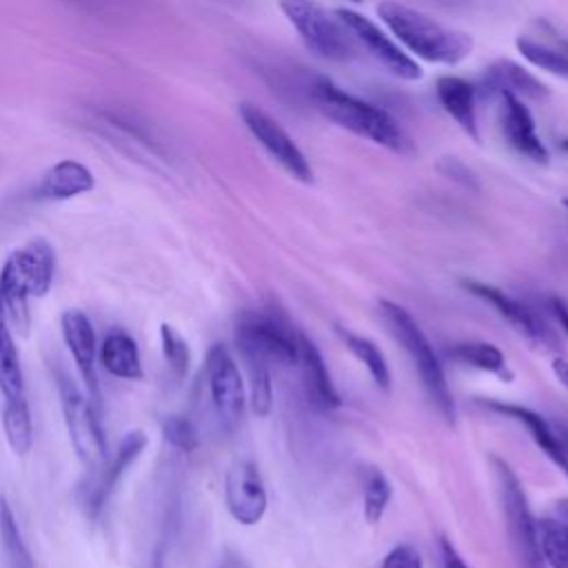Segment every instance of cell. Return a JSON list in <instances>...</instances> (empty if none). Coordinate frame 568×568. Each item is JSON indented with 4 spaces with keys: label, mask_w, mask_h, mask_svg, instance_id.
<instances>
[{
    "label": "cell",
    "mask_w": 568,
    "mask_h": 568,
    "mask_svg": "<svg viewBox=\"0 0 568 568\" xmlns=\"http://www.w3.org/2000/svg\"><path fill=\"white\" fill-rule=\"evenodd\" d=\"M55 251L44 237L29 240L24 246L9 253L0 271V295L7 322L27 333L29 297H42L53 284Z\"/></svg>",
    "instance_id": "3957f363"
},
{
    "label": "cell",
    "mask_w": 568,
    "mask_h": 568,
    "mask_svg": "<svg viewBox=\"0 0 568 568\" xmlns=\"http://www.w3.org/2000/svg\"><path fill=\"white\" fill-rule=\"evenodd\" d=\"M95 186V178L89 166L78 160H60L44 171L36 186V197L40 200H69L82 195Z\"/></svg>",
    "instance_id": "7402d4cb"
},
{
    "label": "cell",
    "mask_w": 568,
    "mask_h": 568,
    "mask_svg": "<svg viewBox=\"0 0 568 568\" xmlns=\"http://www.w3.org/2000/svg\"><path fill=\"white\" fill-rule=\"evenodd\" d=\"M160 348L169 364L171 375L178 382H182L191 366V351H189V344L182 337V333L178 328H173L171 324H160Z\"/></svg>",
    "instance_id": "4dcf8cb0"
},
{
    "label": "cell",
    "mask_w": 568,
    "mask_h": 568,
    "mask_svg": "<svg viewBox=\"0 0 568 568\" xmlns=\"http://www.w3.org/2000/svg\"><path fill=\"white\" fill-rule=\"evenodd\" d=\"M4 304L0 295V390L4 399H27L24 395V375L18 357V348L13 344L11 331L7 326Z\"/></svg>",
    "instance_id": "d4e9b609"
},
{
    "label": "cell",
    "mask_w": 568,
    "mask_h": 568,
    "mask_svg": "<svg viewBox=\"0 0 568 568\" xmlns=\"http://www.w3.org/2000/svg\"><path fill=\"white\" fill-rule=\"evenodd\" d=\"M146 444H149V437H146L142 430H131V433L124 435V439L118 444V450L113 453L109 466L104 464V466L100 468L102 473L98 475V481H95V484L91 486V490L87 493L84 506H87L89 517H95V515L104 508V504H106V499L111 497V493L115 490L118 481L122 479V475L126 473V468L144 453Z\"/></svg>",
    "instance_id": "2e32d148"
},
{
    "label": "cell",
    "mask_w": 568,
    "mask_h": 568,
    "mask_svg": "<svg viewBox=\"0 0 568 568\" xmlns=\"http://www.w3.org/2000/svg\"><path fill=\"white\" fill-rule=\"evenodd\" d=\"M546 31L526 33L515 40L517 51L528 60L532 67L568 78V38L559 36L552 27L544 24Z\"/></svg>",
    "instance_id": "ffe728a7"
},
{
    "label": "cell",
    "mask_w": 568,
    "mask_h": 568,
    "mask_svg": "<svg viewBox=\"0 0 568 568\" xmlns=\"http://www.w3.org/2000/svg\"><path fill=\"white\" fill-rule=\"evenodd\" d=\"M242 353V351H240ZM246 368H248V399L255 415H268L273 406V386H271V371L268 362L253 353H242Z\"/></svg>",
    "instance_id": "f546056e"
},
{
    "label": "cell",
    "mask_w": 568,
    "mask_h": 568,
    "mask_svg": "<svg viewBox=\"0 0 568 568\" xmlns=\"http://www.w3.org/2000/svg\"><path fill=\"white\" fill-rule=\"evenodd\" d=\"M435 93L442 109L459 124V129L479 142L477 126V89L459 75H442L435 82Z\"/></svg>",
    "instance_id": "d6986e66"
},
{
    "label": "cell",
    "mask_w": 568,
    "mask_h": 568,
    "mask_svg": "<svg viewBox=\"0 0 568 568\" xmlns=\"http://www.w3.org/2000/svg\"><path fill=\"white\" fill-rule=\"evenodd\" d=\"M557 435H559V439H561V444H564V450H566V455H568V424H557Z\"/></svg>",
    "instance_id": "f35d334b"
},
{
    "label": "cell",
    "mask_w": 568,
    "mask_h": 568,
    "mask_svg": "<svg viewBox=\"0 0 568 568\" xmlns=\"http://www.w3.org/2000/svg\"><path fill=\"white\" fill-rule=\"evenodd\" d=\"M351 2H362V0H351Z\"/></svg>",
    "instance_id": "b9f144b4"
},
{
    "label": "cell",
    "mask_w": 568,
    "mask_h": 568,
    "mask_svg": "<svg viewBox=\"0 0 568 568\" xmlns=\"http://www.w3.org/2000/svg\"><path fill=\"white\" fill-rule=\"evenodd\" d=\"M237 113L248 129V133L257 140V144L295 180L311 184L313 182V169L302 153V149L295 144V140L282 129V124L271 118L264 109H260L253 102H240Z\"/></svg>",
    "instance_id": "30bf717a"
},
{
    "label": "cell",
    "mask_w": 568,
    "mask_h": 568,
    "mask_svg": "<svg viewBox=\"0 0 568 568\" xmlns=\"http://www.w3.org/2000/svg\"><path fill=\"white\" fill-rule=\"evenodd\" d=\"M541 557L548 568H568V497L557 499L550 510L537 519Z\"/></svg>",
    "instance_id": "603a6c76"
},
{
    "label": "cell",
    "mask_w": 568,
    "mask_h": 568,
    "mask_svg": "<svg viewBox=\"0 0 568 568\" xmlns=\"http://www.w3.org/2000/svg\"><path fill=\"white\" fill-rule=\"evenodd\" d=\"M58 393L69 442L78 459L89 470L102 468L106 459V439L102 433L100 417L95 413V404L64 373H58Z\"/></svg>",
    "instance_id": "52a82bcc"
},
{
    "label": "cell",
    "mask_w": 568,
    "mask_h": 568,
    "mask_svg": "<svg viewBox=\"0 0 568 568\" xmlns=\"http://www.w3.org/2000/svg\"><path fill=\"white\" fill-rule=\"evenodd\" d=\"M486 406L490 410H497V413L524 424L528 428L532 442L541 448V453L568 477V455L564 450V444H561L557 430L539 413H535L521 404H506V402H488Z\"/></svg>",
    "instance_id": "44dd1931"
},
{
    "label": "cell",
    "mask_w": 568,
    "mask_h": 568,
    "mask_svg": "<svg viewBox=\"0 0 568 568\" xmlns=\"http://www.w3.org/2000/svg\"><path fill=\"white\" fill-rule=\"evenodd\" d=\"M162 435L175 450L191 453L197 448V428L184 415H171L162 422Z\"/></svg>",
    "instance_id": "d6a6232c"
},
{
    "label": "cell",
    "mask_w": 568,
    "mask_h": 568,
    "mask_svg": "<svg viewBox=\"0 0 568 568\" xmlns=\"http://www.w3.org/2000/svg\"><path fill=\"white\" fill-rule=\"evenodd\" d=\"M564 206H566V211H568V200H564Z\"/></svg>",
    "instance_id": "60d3db41"
},
{
    "label": "cell",
    "mask_w": 568,
    "mask_h": 568,
    "mask_svg": "<svg viewBox=\"0 0 568 568\" xmlns=\"http://www.w3.org/2000/svg\"><path fill=\"white\" fill-rule=\"evenodd\" d=\"M393 497V486L382 470H371L364 486V517L368 524H377Z\"/></svg>",
    "instance_id": "1f68e13d"
},
{
    "label": "cell",
    "mask_w": 568,
    "mask_h": 568,
    "mask_svg": "<svg viewBox=\"0 0 568 568\" xmlns=\"http://www.w3.org/2000/svg\"><path fill=\"white\" fill-rule=\"evenodd\" d=\"M211 568H251V566H248L246 559H244L242 555H237L235 550H224V552L215 559V564H213Z\"/></svg>",
    "instance_id": "d590c367"
},
{
    "label": "cell",
    "mask_w": 568,
    "mask_h": 568,
    "mask_svg": "<svg viewBox=\"0 0 568 568\" xmlns=\"http://www.w3.org/2000/svg\"><path fill=\"white\" fill-rule=\"evenodd\" d=\"M204 379L213 413L226 433H233L246 408V388L240 368L224 344H213L204 362Z\"/></svg>",
    "instance_id": "ba28073f"
},
{
    "label": "cell",
    "mask_w": 568,
    "mask_h": 568,
    "mask_svg": "<svg viewBox=\"0 0 568 568\" xmlns=\"http://www.w3.org/2000/svg\"><path fill=\"white\" fill-rule=\"evenodd\" d=\"M297 366L302 371V382H304V390L308 402L317 408V410H333L342 404L339 393L331 379V373L324 364L322 353L317 351V346L304 335L300 333L297 337Z\"/></svg>",
    "instance_id": "e0dca14e"
},
{
    "label": "cell",
    "mask_w": 568,
    "mask_h": 568,
    "mask_svg": "<svg viewBox=\"0 0 568 568\" xmlns=\"http://www.w3.org/2000/svg\"><path fill=\"white\" fill-rule=\"evenodd\" d=\"M559 149H561L564 153H568V138H564V140L559 142Z\"/></svg>",
    "instance_id": "ab89813d"
},
{
    "label": "cell",
    "mask_w": 568,
    "mask_h": 568,
    "mask_svg": "<svg viewBox=\"0 0 568 568\" xmlns=\"http://www.w3.org/2000/svg\"><path fill=\"white\" fill-rule=\"evenodd\" d=\"M490 462L497 479V493L510 537V548L519 568H548L539 548L537 519L528 506V497L519 477L501 457H493Z\"/></svg>",
    "instance_id": "5b68a950"
},
{
    "label": "cell",
    "mask_w": 568,
    "mask_h": 568,
    "mask_svg": "<svg viewBox=\"0 0 568 568\" xmlns=\"http://www.w3.org/2000/svg\"><path fill=\"white\" fill-rule=\"evenodd\" d=\"M100 364L106 373L120 379H142V359L138 353V344L124 331H111L98 351Z\"/></svg>",
    "instance_id": "cb8c5ba5"
},
{
    "label": "cell",
    "mask_w": 568,
    "mask_h": 568,
    "mask_svg": "<svg viewBox=\"0 0 568 568\" xmlns=\"http://www.w3.org/2000/svg\"><path fill=\"white\" fill-rule=\"evenodd\" d=\"M277 4L315 55L337 62L355 55L357 42L335 13L313 0H277Z\"/></svg>",
    "instance_id": "8992f818"
},
{
    "label": "cell",
    "mask_w": 568,
    "mask_h": 568,
    "mask_svg": "<svg viewBox=\"0 0 568 568\" xmlns=\"http://www.w3.org/2000/svg\"><path fill=\"white\" fill-rule=\"evenodd\" d=\"M337 20L348 29V33L355 38L357 44H362L382 67H386L393 75L402 80H419L422 67L395 42L390 40L379 24H375L364 13H357L353 9L339 7L335 9Z\"/></svg>",
    "instance_id": "8fae6325"
},
{
    "label": "cell",
    "mask_w": 568,
    "mask_h": 568,
    "mask_svg": "<svg viewBox=\"0 0 568 568\" xmlns=\"http://www.w3.org/2000/svg\"><path fill=\"white\" fill-rule=\"evenodd\" d=\"M548 308L555 315V320L559 322L561 331L568 335V304L561 297H550L548 300Z\"/></svg>",
    "instance_id": "8d00e7d4"
},
{
    "label": "cell",
    "mask_w": 568,
    "mask_h": 568,
    "mask_svg": "<svg viewBox=\"0 0 568 568\" xmlns=\"http://www.w3.org/2000/svg\"><path fill=\"white\" fill-rule=\"evenodd\" d=\"M62 339L75 362V368L84 382L89 399L98 406L100 404V386H98V373H95V331L84 311L69 308L60 317Z\"/></svg>",
    "instance_id": "9a60e30c"
},
{
    "label": "cell",
    "mask_w": 568,
    "mask_h": 568,
    "mask_svg": "<svg viewBox=\"0 0 568 568\" xmlns=\"http://www.w3.org/2000/svg\"><path fill=\"white\" fill-rule=\"evenodd\" d=\"M379 311H382L390 333L395 335V339L408 353V357L422 379V386H424L426 395L430 397V402L435 404V408L442 413V417L446 422H455V402H453L444 368H442L426 333L422 331V326L415 322V317L404 306H399L390 300H379Z\"/></svg>",
    "instance_id": "277c9868"
},
{
    "label": "cell",
    "mask_w": 568,
    "mask_h": 568,
    "mask_svg": "<svg viewBox=\"0 0 568 568\" xmlns=\"http://www.w3.org/2000/svg\"><path fill=\"white\" fill-rule=\"evenodd\" d=\"M448 355L453 359H457L462 364H468V366H475L479 371L495 373V375H501V377L508 375L504 353L490 342H477V339L459 342L448 351Z\"/></svg>",
    "instance_id": "83f0119b"
},
{
    "label": "cell",
    "mask_w": 568,
    "mask_h": 568,
    "mask_svg": "<svg viewBox=\"0 0 568 568\" xmlns=\"http://www.w3.org/2000/svg\"><path fill=\"white\" fill-rule=\"evenodd\" d=\"M2 428L13 453L27 455L33 446V424L27 399H4Z\"/></svg>",
    "instance_id": "4316f807"
},
{
    "label": "cell",
    "mask_w": 568,
    "mask_h": 568,
    "mask_svg": "<svg viewBox=\"0 0 568 568\" xmlns=\"http://www.w3.org/2000/svg\"><path fill=\"white\" fill-rule=\"evenodd\" d=\"M462 286L484 300L486 304H490L506 322H510L519 333H524L528 339L541 344V346H555L557 339L552 335V331L548 328V324L528 306L524 304L521 300L517 297H510L508 293H504L501 288L493 286V284H486V282H479V280H462Z\"/></svg>",
    "instance_id": "4fadbf2b"
},
{
    "label": "cell",
    "mask_w": 568,
    "mask_h": 568,
    "mask_svg": "<svg viewBox=\"0 0 568 568\" xmlns=\"http://www.w3.org/2000/svg\"><path fill=\"white\" fill-rule=\"evenodd\" d=\"M552 373H555V377L568 388V359L555 357V359H552Z\"/></svg>",
    "instance_id": "74e56055"
},
{
    "label": "cell",
    "mask_w": 568,
    "mask_h": 568,
    "mask_svg": "<svg viewBox=\"0 0 568 568\" xmlns=\"http://www.w3.org/2000/svg\"><path fill=\"white\" fill-rule=\"evenodd\" d=\"M0 541L7 555L9 568H36V561L22 539L16 515L4 497H0Z\"/></svg>",
    "instance_id": "f1b7e54d"
},
{
    "label": "cell",
    "mask_w": 568,
    "mask_h": 568,
    "mask_svg": "<svg viewBox=\"0 0 568 568\" xmlns=\"http://www.w3.org/2000/svg\"><path fill=\"white\" fill-rule=\"evenodd\" d=\"M379 20L413 55L435 64H459L473 51V38L459 29L446 27L428 13L402 2H379Z\"/></svg>",
    "instance_id": "6da1fadb"
},
{
    "label": "cell",
    "mask_w": 568,
    "mask_h": 568,
    "mask_svg": "<svg viewBox=\"0 0 568 568\" xmlns=\"http://www.w3.org/2000/svg\"><path fill=\"white\" fill-rule=\"evenodd\" d=\"M224 501L231 517L242 526H253L264 517L268 506L266 488L257 466L251 459H237L226 470Z\"/></svg>",
    "instance_id": "7c38bea8"
},
{
    "label": "cell",
    "mask_w": 568,
    "mask_h": 568,
    "mask_svg": "<svg viewBox=\"0 0 568 568\" xmlns=\"http://www.w3.org/2000/svg\"><path fill=\"white\" fill-rule=\"evenodd\" d=\"M297 337L300 333L286 326L280 317L268 313H246L237 324V348L242 353H253L268 364L277 362L282 366L297 364Z\"/></svg>",
    "instance_id": "9c48e42d"
},
{
    "label": "cell",
    "mask_w": 568,
    "mask_h": 568,
    "mask_svg": "<svg viewBox=\"0 0 568 568\" xmlns=\"http://www.w3.org/2000/svg\"><path fill=\"white\" fill-rule=\"evenodd\" d=\"M497 98H499V126L508 146L515 149L519 155L532 160L535 164H548L550 153L541 142V138L537 135L535 120L528 106L524 104V100L513 93H501Z\"/></svg>",
    "instance_id": "5bb4252c"
},
{
    "label": "cell",
    "mask_w": 568,
    "mask_h": 568,
    "mask_svg": "<svg viewBox=\"0 0 568 568\" xmlns=\"http://www.w3.org/2000/svg\"><path fill=\"white\" fill-rule=\"evenodd\" d=\"M437 555H439V568H470L464 557L457 552V548L453 546V541H448L446 537H439L437 541Z\"/></svg>",
    "instance_id": "e575fe53"
},
{
    "label": "cell",
    "mask_w": 568,
    "mask_h": 568,
    "mask_svg": "<svg viewBox=\"0 0 568 568\" xmlns=\"http://www.w3.org/2000/svg\"><path fill=\"white\" fill-rule=\"evenodd\" d=\"M379 568H424V561L413 544H397L382 559Z\"/></svg>",
    "instance_id": "836d02e7"
},
{
    "label": "cell",
    "mask_w": 568,
    "mask_h": 568,
    "mask_svg": "<svg viewBox=\"0 0 568 568\" xmlns=\"http://www.w3.org/2000/svg\"><path fill=\"white\" fill-rule=\"evenodd\" d=\"M311 93H313V102L317 104V109L337 126H342L359 138H366L384 149H390L395 153L413 151V142L406 135V131L382 106H375L353 93H346L344 89H339L333 80H328L324 75L315 78Z\"/></svg>",
    "instance_id": "7a4b0ae2"
},
{
    "label": "cell",
    "mask_w": 568,
    "mask_h": 568,
    "mask_svg": "<svg viewBox=\"0 0 568 568\" xmlns=\"http://www.w3.org/2000/svg\"><path fill=\"white\" fill-rule=\"evenodd\" d=\"M337 335L342 337V342L346 344V348L366 366V371L371 373L373 382L382 388V390H388L390 388V368L386 364V357L384 353L379 351V346L364 337V335H357L353 331H346L342 326H337Z\"/></svg>",
    "instance_id": "484cf974"
},
{
    "label": "cell",
    "mask_w": 568,
    "mask_h": 568,
    "mask_svg": "<svg viewBox=\"0 0 568 568\" xmlns=\"http://www.w3.org/2000/svg\"><path fill=\"white\" fill-rule=\"evenodd\" d=\"M488 95H501L513 93L517 98H530V100H546L550 95L548 87L535 78L528 69L513 60H495L481 75V89H477Z\"/></svg>",
    "instance_id": "ac0fdd59"
}]
</instances>
